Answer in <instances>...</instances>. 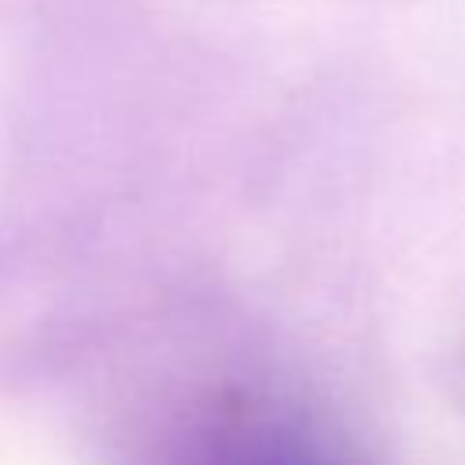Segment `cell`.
<instances>
[{
  "mask_svg": "<svg viewBox=\"0 0 465 465\" xmlns=\"http://www.w3.org/2000/svg\"><path fill=\"white\" fill-rule=\"evenodd\" d=\"M167 465H352L316 421L272 403H232L203 414Z\"/></svg>",
  "mask_w": 465,
  "mask_h": 465,
  "instance_id": "obj_1",
  "label": "cell"
}]
</instances>
